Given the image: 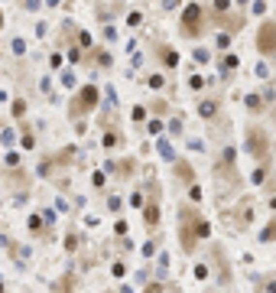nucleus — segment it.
<instances>
[{"label": "nucleus", "instance_id": "6", "mask_svg": "<svg viewBox=\"0 0 276 293\" xmlns=\"http://www.w3.org/2000/svg\"><path fill=\"white\" fill-rule=\"evenodd\" d=\"M146 225L149 228L160 225V208H156V206H146Z\"/></svg>", "mask_w": 276, "mask_h": 293}, {"label": "nucleus", "instance_id": "11", "mask_svg": "<svg viewBox=\"0 0 276 293\" xmlns=\"http://www.w3.org/2000/svg\"><path fill=\"white\" fill-rule=\"evenodd\" d=\"M214 10H218V13H227V10H231V0H214Z\"/></svg>", "mask_w": 276, "mask_h": 293}, {"label": "nucleus", "instance_id": "15", "mask_svg": "<svg viewBox=\"0 0 276 293\" xmlns=\"http://www.w3.org/2000/svg\"><path fill=\"white\" fill-rule=\"evenodd\" d=\"M0 293H3V283H0Z\"/></svg>", "mask_w": 276, "mask_h": 293}, {"label": "nucleus", "instance_id": "9", "mask_svg": "<svg viewBox=\"0 0 276 293\" xmlns=\"http://www.w3.org/2000/svg\"><path fill=\"white\" fill-rule=\"evenodd\" d=\"M117 143H120V137H117L114 130H107L104 134V147H117Z\"/></svg>", "mask_w": 276, "mask_h": 293}, {"label": "nucleus", "instance_id": "3", "mask_svg": "<svg viewBox=\"0 0 276 293\" xmlns=\"http://www.w3.org/2000/svg\"><path fill=\"white\" fill-rule=\"evenodd\" d=\"M247 150L254 156H260V160H266V134L263 130H257V127L247 130Z\"/></svg>", "mask_w": 276, "mask_h": 293}, {"label": "nucleus", "instance_id": "12", "mask_svg": "<svg viewBox=\"0 0 276 293\" xmlns=\"http://www.w3.org/2000/svg\"><path fill=\"white\" fill-rule=\"evenodd\" d=\"M23 111H26V101H13V114L23 118Z\"/></svg>", "mask_w": 276, "mask_h": 293}, {"label": "nucleus", "instance_id": "16", "mask_svg": "<svg viewBox=\"0 0 276 293\" xmlns=\"http://www.w3.org/2000/svg\"><path fill=\"white\" fill-rule=\"evenodd\" d=\"M0 26H3V17H0Z\"/></svg>", "mask_w": 276, "mask_h": 293}, {"label": "nucleus", "instance_id": "14", "mask_svg": "<svg viewBox=\"0 0 276 293\" xmlns=\"http://www.w3.org/2000/svg\"><path fill=\"white\" fill-rule=\"evenodd\" d=\"M143 293H162V287H160V283H149V287H146Z\"/></svg>", "mask_w": 276, "mask_h": 293}, {"label": "nucleus", "instance_id": "5", "mask_svg": "<svg viewBox=\"0 0 276 293\" xmlns=\"http://www.w3.org/2000/svg\"><path fill=\"white\" fill-rule=\"evenodd\" d=\"M160 55H162V65H169V69L179 65V52H172V49H166V46L160 49Z\"/></svg>", "mask_w": 276, "mask_h": 293}, {"label": "nucleus", "instance_id": "10", "mask_svg": "<svg viewBox=\"0 0 276 293\" xmlns=\"http://www.w3.org/2000/svg\"><path fill=\"white\" fill-rule=\"evenodd\" d=\"M273 238H276V222H273V225H270V228H266L263 235H260V241H273Z\"/></svg>", "mask_w": 276, "mask_h": 293}, {"label": "nucleus", "instance_id": "13", "mask_svg": "<svg viewBox=\"0 0 276 293\" xmlns=\"http://www.w3.org/2000/svg\"><path fill=\"white\" fill-rule=\"evenodd\" d=\"M263 293H276V277H273V280H266V287H263Z\"/></svg>", "mask_w": 276, "mask_h": 293}, {"label": "nucleus", "instance_id": "8", "mask_svg": "<svg viewBox=\"0 0 276 293\" xmlns=\"http://www.w3.org/2000/svg\"><path fill=\"white\" fill-rule=\"evenodd\" d=\"M202 118H214V111H218V101H202Z\"/></svg>", "mask_w": 276, "mask_h": 293}, {"label": "nucleus", "instance_id": "4", "mask_svg": "<svg viewBox=\"0 0 276 293\" xmlns=\"http://www.w3.org/2000/svg\"><path fill=\"white\" fill-rule=\"evenodd\" d=\"M95 104H97V88L85 85L81 88V95H78V101H72V114H81L85 108H95Z\"/></svg>", "mask_w": 276, "mask_h": 293}, {"label": "nucleus", "instance_id": "7", "mask_svg": "<svg viewBox=\"0 0 276 293\" xmlns=\"http://www.w3.org/2000/svg\"><path fill=\"white\" fill-rule=\"evenodd\" d=\"M176 176H182L185 183H192V170H189V163H185V160L176 163Z\"/></svg>", "mask_w": 276, "mask_h": 293}, {"label": "nucleus", "instance_id": "2", "mask_svg": "<svg viewBox=\"0 0 276 293\" xmlns=\"http://www.w3.org/2000/svg\"><path fill=\"white\" fill-rule=\"evenodd\" d=\"M257 52L273 55L276 52V23H263L257 33Z\"/></svg>", "mask_w": 276, "mask_h": 293}, {"label": "nucleus", "instance_id": "1", "mask_svg": "<svg viewBox=\"0 0 276 293\" xmlns=\"http://www.w3.org/2000/svg\"><path fill=\"white\" fill-rule=\"evenodd\" d=\"M202 17H205L202 7H198V3H189V7L182 10V30L189 33V36H198V33H202Z\"/></svg>", "mask_w": 276, "mask_h": 293}]
</instances>
